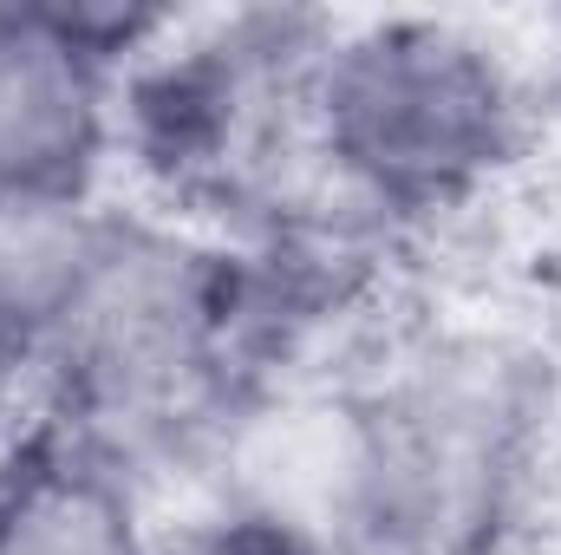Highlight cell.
<instances>
[{
	"label": "cell",
	"mask_w": 561,
	"mask_h": 555,
	"mask_svg": "<svg viewBox=\"0 0 561 555\" xmlns=\"http://www.w3.org/2000/svg\"><path fill=\"white\" fill-rule=\"evenodd\" d=\"M255 353L229 242L99 216L33 333L39 424L131 471L222 406Z\"/></svg>",
	"instance_id": "1"
},
{
	"label": "cell",
	"mask_w": 561,
	"mask_h": 555,
	"mask_svg": "<svg viewBox=\"0 0 561 555\" xmlns=\"http://www.w3.org/2000/svg\"><path fill=\"white\" fill-rule=\"evenodd\" d=\"M26 393H33V366H26L20 340L0 327V457L26 438V431H20V406H26Z\"/></svg>",
	"instance_id": "8"
},
{
	"label": "cell",
	"mask_w": 561,
	"mask_h": 555,
	"mask_svg": "<svg viewBox=\"0 0 561 555\" xmlns=\"http://www.w3.org/2000/svg\"><path fill=\"white\" fill-rule=\"evenodd\" d=\"M327 33L307 13H236L183 33V20L118 79V144L170 190L275 209L294 190L280 157H313L307 86Z\"/></svg>",
	"instance_id": "4"
},
{
	"label": "cell",
	"mask_w": 561,
	"mask_h": 555,
	"mask_svg": "<svg viewBox=\"0 0 561 555\" xmlns=\"http://www.w3.org/2000/svg\"><path fill=\"white\" fill-rule=\"evenodd\" d=\"M0 555H150L131 471L53 424H26L0 457Z\"/></svg>",
	"instance_id": "6"
},
{
	"label": "cell",
	"mask_w": 561,
	"mask_h": 555,
	"mask_svg": "<svg viewBox=\"0 0 561 555\" xmlns=\"http://www.w3.org/2000/svg\"><path fill=\"white\" fill-rule=\"evenodd\" d=\"M340 424L333 555H483L529 464L536 386L490 347H444Z\"/></svg>",
	"instance_id": "2"
},
{
	"label": "cell",
	"mask_w": 561,
	"mask_h": 555,
	"mask_svg": "<svg viewBox=\"0 0 561 555\" xmlns=\"http://www.w3.org/2000/svg\"><path fill=\"white\" fill-rule=\"evenodd\" d=\"M157 26V13L112 0L0 7V209L85 203L118 144V79Z\"/></svg>",
	"instance_id": "5"
},
{
	"label": "cell",
	"mask_w": 561,
	"mask_h": 555,
	"mask_svg": "<svg viewBox=\"0 0 561 555\" xmlns=\"http://www.w3.org/2000/svg\"><path fill=\"white\" fill-rule=\"evenodd\" d=\"M150 555H333V550H320L313 536H300L287 523H268L255 510H236V517L183 536V543H150Z\"/></svg>",
	"instance_id": "7"
},
{
	"label": "cell",
	"mask_w": 561,
	"mask_h": 555,
	"mask_svg": "<svg viewBox=\"0 0 561 555\" xmlns=\"http://www.w3.org/2000/svg\"><path fill=\"white\" fill-rule=\"evenodd\" d=\"M307 138L320 177L366 216L450 209L516 150V86L450 20H366L327 33Z\"/></svg>",
	"instance_id": "3"
}]
</instances>
